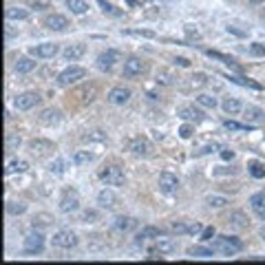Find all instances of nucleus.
<instances>
[{"mask_svg":"<svg viewBox=\"0 0 265 265\" xmlns=\"http://www.w3.org/2000/svg\"><path fill=\"white\" fill-rule=\"evenodd\" d=\"M212 248L216 252H221V254H226V256H232V254H237V252L243 250V243L237 239V237H228V234H221V237H216L214 239V245Z\"/></svg>","mask_w":265,"mask_h":265,"instance_id":"f257e3e1","label":"nucleus"},{"mask_svg":"<svg viewBox=\"0 0 265 265\" xmlns=\"http://www.w3.org/2000/svg\"><path fill=\"white\" fill-rule=\"evenodd\" d=\"M86 77V69H82V66H69V69H64L62 73L58 75V86H62V89H66V86H73V84H77L80 80H84Z\"/></svg>","mask_w":265,"mask_h":265,"instance_id":"f03ea898","label":"nucleus"},{"mask_svg":"<svg viewBox=\"0 0 265 265\" xmlns=\"http://www.w3.org/2000/svg\"><path fill=\"white\" fill-rule=\"evenodd\" d=\"M100 179H102V182H104L106 186H115V188H117V186H124V182H126L124 170H122L119 166H115V164L102 168V170H100Z\"/></svg>","mask_w":265,"mask_h":265,"instance_id":"7ed1b4c3","label":"nucleus"},{"mask_svg":"<svg viewBox=\"0 0 265 265\" xmlns=\"http://www.w3.org/2000/svg\"><path fill=\"white\" fill-rule=\"evenodd\" d=\"M22 250H25L27 254H40V252L45 250V234L40 230L29 232L25 241H22Z\"/></svg>","mask_w":265,"mask_h":265,"instance_id":"20e7f679","label":"nucleus"},{"mask_svg":"<svg viewBox=\"0 0 265 265\" xmlns=\"http://www.w3.org/2000/svg\"><path fill=\"white\" fill-rule=\"evenodd\" d=\"M77 208H80V195H77V190L66 188L62 192V197H60V210L64 214H69V212H75Z\"/></svg>","mask_w":265,"mask_h":265,"instance_id":"39448f33","label":"nucleus"},{"mask_svg":"<svg viewBox=\"0 0 265 265\" xmlns=\"http://www.w3.org/2000/svg\"><path fill=\"white\" fill-rule=\"evenodd\" d=\"M53 245L56 248H62V250H71L77 245V234L71 232V230H58L53 234Z\"/></svg>","mask_w":265,"mask_h":265,"instance_id":"423d86ee","label":"nucleus"},{"mask_svg":"<svg viewBox=\"0 0 265 265\" xmlns=\"http://www.w3.org/2000/svg\"><path fill=\"white\" fill-rule=\"evenodd\" d=\"M38 102H40V93H35V91H25V93L16 95L14 106L18 108V111H31V108L38 104Z\"/></svg>","mask_w":265,"mask_h":265,"instance_id":"0eeeda50","label":"nucleus"},{"mask_svg":"<svg viewBox=\"0 0 265 265\" xmlns=\"http://www.w3.org/2000/svg\"><path fill=\"white\" fill-rule=\"evenodd\" d=\"M60 53V45L58 42H42V45H35L31 49V56L42 58V60H51Z\"/></svg>","mask_w":265,"mask_h":265,"instance_id":"6e6552de","label":"nucleus"},{"mask_svg":"<svg viewBox=\"0 0 265 265\" xmlns=\"http://www.w3.org/2000/svg\"><path fill=\"white\" fill-rule=\"evenodd\" d=\"M146 62L142 58H128L124 62V77H140L146 73Z\"/></svg>","mask_w":265,"mask_h":265,"instance_id":"1a4fd4ad","label":"nucleus"},{"mask_svg":"<svg viewBox=\"0 0 265 265\" xmlns=\"http://www.w3.org/2000/svg\"><path fill=\"white\" fill-rule=\"evenodd\" d=\"M119 60H122V53L115 51V49H106V51L100 53L98 66H100V69H104V71H108V69H113V66H115Z\"/></svg>","mask_w":265,"mask_h":265,"instance_id":"9d476101","label":"nucleus"},{"mask_svg":"<svg viewBox=\"0 0 265 265\" xmlns=\"http://www.w3.org/2000/svg\"><path fill=\"white\" fill-rule=\"evenodd\" d=\"M159 190L161 192H168V195H172V192L179 190V177L172 172H161L159 174Z\"/></svg>","mask_w":265,"mask_h":265,"instance_id":"9b49d317","label":"nucleus"},{"mask_svg":"<svg viewBox=\"0 0 265 265\" xmlns=\"http://www.w3.org/2000/svg\"><path fill=\"white\" fill-rule=\"evenodd\" d=\"M45 27L51 29V31H64V29L69 27V18L62 14H51L45 18Z\"/></svg>","mask_w":265,"mask_h":265,"instance_id":"f8f14e48","label":"nucleus"},{"mask_svg":"<svg viewBox=\"0 0 265 265\" xmlns=\"http://www.w3.org/2000/svg\"><path fill=\"white\" fill-rule=\"evenodd\" d=\"M128 100H130V89H126V86H115L108 91V102L115 106H122Z\"/></svg>","mask_w":265,"mask_h":265,"instance_id":"ddd939ff","label":"nucleus"},{"mask_svg":"<svg viewBox=\"0 0 265 265\" xmlns=\"http://www.w3.org/2000/svg\"><path fill=\"white\" fill-rule=\"evenodd\" d=\"M117 195L113 192L111 188H102L100 192H98V206L100 208H106V210H111V208H115L117 206Z\"/></svg>","mask_w":265,"mask_h":265,"instance_id":"4468645a","label":"nucleus"},{"mask_svg":"<svg viewBox=\"0 0 265 265\" xmlns=\"http://www.w3.org/2000/svg\"><path fill=\"white\" fill-rule=\"evenodd\" d=\"M29 150H31L33 155H38V157H45V155L53 153L56 146H53L49 140H31V142H29Z\"/></svg>","mask_w":265,"mask_h":265,"instance_id":"2eb2a0df","label":"nucleus"},{"mask_svg":"<svg viewBox=\"0 0 265 265\" xmlns=\"http://www.w3.org/2000/svg\"><path fill=\"white\" fill-rule=\"evenodd\" d=\"M177 115L184 119V122H190V124H197V122H201L203 119V113L199 111V108H195V106H182L177 111Z\"/></svg>","mask_w":265,"mask_h":265,"instance_id":"dca6fc26","label":"nucleus"},{"mask_svg":"<svg viewBox=\"0 0 265 265\" xmlns=\"http://www.w3.org/2000/svg\"><path fill=\"white\" fill-rule=\"evenodd\" d=\"M84 53H86V45H82V42H75V45L64 47L62 56H64V60H71V62H75V60L84 58Z\"/></svg>","mask_w":265,"mask_h":265,"instance_id":"f3484780","label":"nucleus"},{"mask_svg":"<svg viewBox=\"0 0 265 265\" xmlns=\"http://www.w3.org/2000/svg\"><path fill=\"white\" fill-rule=\"evenodd\" d=\"M113 228L119 232H130L137 228V219L135 216H128V214H122V216H115V221H113Z\"/></svg>","mask_w":265,"mask_h":265,"instance_id":"a211bd4d","label":"nucleus"},{"mask_svg":"<svg viewBox=\"0 0 265 265\" xmlns=\"http://www.w3.org/2000/svg\"><path fill=\"white\" fill-rule=\"evenodd\" d=\"M243 113H245V122L248 124H261V122H265V111L263 108H258V106H245L243 108Z\"/></svg>","mask_w":265,"mask_h":265,"instance_id":"6ab92c4d","label":"nucleus"},{"mask_svg":"<svg viewBox=\"0 0 265 265\" xmlns=\"http://www.w3.org/2000/svg\"><path fill=\"white\" fill-rule=\"evenodd\" d=\"M130 150L135 155H150L153 144H150L146 137H135V140H130Z\"/></svg>","mask_w":265,"mask_h":265,"instance_id":"aec40b11","label":"nucleus"},{"mask_svg":"<svg viewBox=\"0 0 265 265\" xmlns=\"http://www.w3.org/2000/svg\"><path fill=\"white\" fill-rule=\"evenodd\" d=\"M250 206L256 212L258 219L265 221V192H256V195H252L250 197Z\"/></svg>","mask_w":265,"mask_h":265,"instance_id":"412c9836","label":"nucleus"},{"mask_svg":"<svg viewBox=\"0 0 265 265\" xmlns=\"http://www.w3.org/2000/svg\"><path fill=\"white\" fill-rule=\"evenodd\" d=\"M155 250H157L159 254H172V252L177 250V245H174V241H172V239L157 237V239H155Z\"/></svg>","mask_w":265,"mask_h":265,"instance_id":"4be33fe9","label":"nucleus"},{"mask_svg":"<svg viewBox=\"0 0 265 265\" xmlns=\"http://www.w3.org/2000/svg\"><path fill=\"white\" fill-rule=\"evenodd\" d=\"M221 108H224L226 115H239V113L243 111V104H241L237 98H226L221 102Z\"/></svg>","mask_w":265,"mask_h":265,"instance_id":"5701e85b","label":"nucleus"},{"mask_svg":"<svg viewBox=\"0 0 265 265\" xmlns=\"http://www.w3.org/2000/svg\"><path fill=\"white\" fill-rule=\"evenodd\" d=\"M38 119H40V124H45V126H53L60 122V111L58 108H45L38 115Z\"/></svg>","mask_w":265,"mask_h":265,"instance_id":"b1692460","label":"nucleus"},{"mask_svg":"<svg viewBox=\"0 0 265 265\" xmlns=\"http://www.w3.org/2000/svg\"><path fill=\"white\" fill-rule=\"evenodd\" d=\"M29 170V161L27 159H9L7 161V168H5V172L7 174H20V172H27Z\"/></svg>","mask_w":265,"mask_h":265,"instance_id":"393cba45","label":"nucleus"},{"mask_svg":"<svg viewBox=\"0 0 265 265\" xmlns=\"http://www.w3.org/2000/svg\"><path fill=\"white\" fill-rule=\"evenodd\" d=\"M35 60L33 58H18L16 60V64H14V69H16V73H31V71L35 69Z\"/></svg>","mask_w":265,"mask_h":265,"instance_id":"a878e982","label":"nucleus"},{"mask_svg":"<svg viewBox=\"0 0 265 265\" xmlns=\"http://www.w3.org/2000/svg\"><path fill=\"white\" fill-rule=\"evenodd\" d=\"M161 237V230L159 228H155V226H146V228H142L140 232H137V243H144V241H148V239H157Z\"/></svg>","mask_w":265,"mask_h":265,"instance_id":"bb28decb","label":"nucleus"},{"mask_svg":"<svg viewBox=\"0 0 265 265\" xmlns=\"http://www.w3.org/2000/svg\"><path fill=\"white\" fill-rule=\"evenodd\" d=\"M188 254L190 256H197V258H212L214 256V248H206V245H192V248H188Z\"/></svg>","mask_w":265,"mask_h":265,"instance_id":"cd10ccee","label":"nucleus"},{"mask_svg":"<svg viewBox=\"0 0 265 265\" xmlns=\"http://www.w3.org/2000/svg\"><path fill=\"white\" fill-rule=\"evenodd\" d=\"M66 7L71 9V14L84 16L89 11V3H86V0H66Z\"/></svg>","mask_w":265,"mask_h":265,"instance_id":"c85d7f7f","label":"nucleus"},{"mask_svg":"<svg viewBox=\"0 0 265 265\" xmlns=\"http://www.w3.org/2000/svg\"><path fill=\"white\" fill-rule=\"evenodd\" d=\"M228 224L243 230V228H248L250 221H248V216H245L243 212H239V210H237V212H230V216H228Z\"/></svg>","mask_w":265,"mask_h":265,"instance_id":"c756f323","label":"nucleus"},{"mask_svg":"<svg viewBox=\"0 0 265 265\" xmlns=\"http://www.w3.org/2000/svg\"><path fill=\"white\" fill-rule=\"evenodd\" d=\"M93 159H95V155L89 153V150H77L73 157H71V161H73L75 166H86V164H91Z\"/></svg>","mask_w":265,"mask_h":265,"instance_id":"7c9ffc66","label":"nucleus"},{"mask_svg":"<svg viewBox=\"0 0 265 265\" xmlns=\"http://www.w3.org/2000/svg\"><path fill=\"white\" fill-rule=\"evenodd\" d=\"M5 16H7V20H25V18H29V11L22 9V7H9L7 11H5Z\"/></svg>","mask_w":265,"mask_h":265,"instance_id":"2f4dec72","label":"nucleus"},{"mask_svg":"<svg viewBox=\"0 0 265 265\" xmlns=\"http://www.w3.org/2000/svg\"><path fill=\"white\" fill-rule=\"evenodd\" d=\"M31 224H33V228H38V230H40V228H49V226L53 224V216L47 214V212H40V214L33 216Z\"/></svg>","mask_w":265,"mask_h":265,"instance_id":"473e14b6","label":"nucleus"},{"mask_svg":"<svg viewBox=\"0 0 265 265\" xmlns=\"http://www.w3.org/2000/svg\"><path fill=\"white\" fill-rule=\"evenodd\" d=\"M206 203L210 208H226L230 201H228V197H224V195H208Z\"/></svg>","mask_w":265,"mask_h":265,"instance_id":"72a5a7b5","label":"nucleus"},{"mask_svg":"<svg viewBox=\"0 0 265 265\" xmlns=\"http://www.w3.org/2000/svg\"><path fill=\"white\" fill-rule=\"evenodd\" d=\"M20 144H22L20 135H16V132H7V140H5V146H7L9 153H11V150H18V148H20Z\"/></svg>","mask_w":265,"mask_h":265,"instance_id":"f704fd0d","label":"nucleus"},{"mask_svg":"<svg viewBox=\"0 0 265 265\" xmlns=\"http://www.w3.org/2000/svg\"><path fill=\"white\" fill-rule=\"evenodd\" d=\"M155 82L164 84V86H170V84H172V73H170V71H166V69H159L157 75H155Z\"/></svg>","mask_w":265,"mask_h":265,"instance_id":"c9c22d12","label":"nucleus"},{"mask_svg":"<svg viewBox=\"0 0 265 265\" xmlns=\"http://www.w3.org/2000/svg\"><path fill=\"white\" fill-rule=\"evenodd\" d=\"M197 104L203 108H214L216 98H212V95H208V93H201V95H197Z\"/></svg>","mask_w":265,"mask_h":265,"instance_id":"e433bc0d","label":"nucleus"},{"mask_svg":"<svg viewBox=\"0 0 265 265\" xmlns=\"http://www.w3.org/2000/svg\"><path fill=\"white\" fill-rule=\"evenodd\" d=\"M27 210L25 201H7V212L9 214H22Z\"/></svg>","mask_w":265,"mask_h":265,"instance_id":"4c0bfd02","label":"nucleus"},{"mask_svg":"<svg viewBox=\"0 0 265 265\" xmlns=\"http://www.w3.org/2000/svg\"><path fill=\"white\" fill-rule=\"evenodd\" d=\"M49 170L56 172V174H62V172L66 170V161H64L62 157H56V159H53L51 164H49Z\"/></svg>","mask_w":265,"mask_h":265,"instance_id":"58836bf2","label":"nucleus"},{"mask_svg":"<svg viewBox=\"0 0 265 265\" xmlns=\"http://www.w3.org/2000/svg\"><path fill=\"white\" fill-rule=\"evenodd\" d=\"M250 172H252V177L263 179L265 177V166L258 164V161H250Z\"/></svg>","mask_w":265,"mask_h":265,"instance_id":"ea45409f","label":"nucleus"},{"mask_svg":"<svg viewBox=\"0 0 265 265\" xmlns=\"http://www.w3.org/2000/svg\"><path fill=\"white\" fill-rule=\"evenodd\" d=\"M224 126L228 130H250V126H243V124H237V122H232V119H226Z\"/></svg>","mask_w":265,"mask_h":265,"instance_id":"a19ab883","label":"nucleus"},{"mask_svg":"<svg viewBox=\"0 0 265 265\" xmlns=\"http://www.w3.org/2000/svg\"><path fill=\"white\" fill-rule=\"evenodd\" d=\"M250 53L256 58H263L265 56V47L261 45V42H254V45H250Z\"/></svg>","mask_w":265,"mask_h":265,"instance_id":"79ce46f5","label":"nucleus"},{"mask_svg":"<svg viewBox=\"0 0 265 265\" xmlns=\"http://www.w3.org/2000/svg\"><path fill=\"white\" fill-rule=\"evenodd\" d=\"M126 35H140V38H155L153 31H142V29H128V31H124Z\"/></svg>","mask_w":265,"mask_h":265,"instance_id":"37998d69","label":"nucleus"},{"mask_svg":"<svg viewBox=\"0 0 265 265\" xmlns=\"http://www.w3.org/2000/svg\"><path fill=\"white\" fill-rule=\"evenodd\" d=\"M98 212H95V210H86V212L82 214V221L84 224H95V221H98Z\"/></svg>","mask_w":265,"mask_h":265,"instance_id":"c03bdc74","label":"nucleus"},{"mask_svg":"<svg viewBox=\"0 0 265 265\" xmlns=\"http://www.w3.org/2000/svg\"><path fill=\"white\" fill-rule=\"evenodd\" d=\"M188 228L190 226H186V221H174L172 224V230L177 234H188Z\"/></svg>","mask_w":265,"mask_h":265,"instance_id":"a18cd8bd","label":"nucleus"},{"mask_svg":"<svg viewBox=\"0 0 265 265\" xmlns=\"http://www.w3.org/2000/svg\"><path fill=\"white\" fill-rule=\"evenodd\" d=\"M206 82H208L206 73H195V77H192V86H203Z\"/></svg>","mask_w":265,"mask_h":265,"instance_id":"49530a36","label":"nucleus"},{"mask_svg":"<svg viewBox=\"0 0 265 265\" xmlns=\"http://www.w3.org/2000/svg\"><path fill=\"white\" fill-rule=\"evenodd\" d=\"M179 135H182L184 140H188V137H192V126H190V122H188V124H184L182 128H179Z\"/></svg>","mask_w":265,"mask_h":265,"instance_id":"de8ad7c7","label":"nucleus"},{"mask_svg":"<svg viewBox=\"0 0 265 265\" xmlns=\"http://www.w3.org/2000/svg\"><path fill=\"white\" fill-rule=\"evenodd\" d=\"M31 3H33V9H47V7H49V0H31Z\"/></svg>","mask_w":265,"mask_h":265,"instance_id":"09e8293b","label":"nucleus"},{"mask_svg":"<svg viewBox=\"0 0 265 265\" xmlns=\"http://www.w3.org/2000/svg\"><path fill=\"white\" fill-rule=\"evenodd\" d=\"M214 237V228H203V232H201V239L203 241H210Z\"/></svg>","mask_w":265,"mask_h":265,"instance_id":"8fccbe9b","label":"nucleus"},{"mask_svg":"<svg viewBox=\"0 0 265 265\" xmlns=\"http://www.w3.org/2000/svg\"><path fill=\"white\" fill-rule=\"evenodd\" d=\"M199 232H203V226L201 224H192L188 228V234H199Z\"/></svg>","mask_w":265,"mask_h":265,"instance_id":"3c124183","label":"nucleus"},{"mask_svg":"<svg viewBox=\"0 0 265 265\" xmlns=\"http://www.w3.org/2000/svg\"><path fill=\"white\" fill-rule=\"evenodd\" d=\"M174 62H177L179 66H190V62H188V60H186V58H177V60H174Z\"/></svg>","mask_w":265,"mask_h":265,"instance_id":"603ef678","label":"nucleus"},{"mask_svg":"<svg viewBox=\"0 0 265 265\" xmlns=\"http://www.w3.org/2000/svg\"><path fill=\"white\" fill-rule=\"evenodd\" d=\"M148 0H128V5H146Z\"/></svg>","mask_w":265,"mask_h":265,"instance_id":"864d4df0","label":"nucleus"},{"mask_svg":"<svg viewBox=\"0 0 265 265\" xmlns=\"http://www.w3.org/2000/svg\"><path fill=\"white\" fill-rule=\"evenodd\" d=\"M258 234H261V239H263V243H265V226L261 228V230H258Z\"/></svg>","mask_w":265,"mask_h":265,"instance_id":"5fc2aeb1","label":"nucleus"},{"mask_svg":"<svg viewBox=\"0 0 265 265\" xmlns=\"http://www.w3.org/2000/svg\"><path fill=\"white\" fill-rule=\"evenodd\" d=\"M252 3H254V5H256V3H263V0H252Z\"/></svg>","mask_w":265,"mask_h":265,"instance_id":"6e6d98bb","label":"nucleus"}]
</instances>
